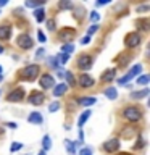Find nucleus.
<instances>
[{"mask_svg": "<svg viewBox=\"0 0 150 155\" xmlns=\"http://www.w3.org/2000/svg\"><path fill=\"white\" fill-rule=\"evenodd\" d=\"M34 16H36L37 23H42L44 19H45V12H44L42 8H37V10H34Z\"/></svg>", "mask_w": 150, "mask_h": 155, "instance_id": "obj_20", "label": "nucleus"}, {"mask_svg": "<svg viewBox=\"0 0 150 155\" xmlns=\"http://www.w3.org/2000/svg\"><path fill=\"white\" fill-rule=\"evenodd\" d=\"M97 29H99V26H97V24H92V26L89 28V31H87V32H89V37H90V34H94L97 31Z\"/></svg>", "mask_w": 150, "mask_h": 155, "instance_id": "obj_36", "label": "nucleus"}, {"mask_svg": "<svg viewBox=\"0 0 150 155\" xmlns=\"http://www.w3.org/2000/svg\"><path fill=\"white\" fill-rule=\"evenodd\" d=\"M3 5H7V2H5V0H0V7H3Z\"/></svg>", "mask_w": 150, "mask_h": 155, "instance_id": "obj_43", "label": "nucleus"}, {"mask_svg": "<svg viewBox=\"0 0 150 155\" xmlns=\"http://www.w3.org/2000/svg\"><path fill=\"white\" fill-rule=\"evenodd\" d=\"M119 149V142H118V139H110V140H106V142L103 144V150L105 152H116V150Z\"/></svg>", "mask_w": 150, "mask_h": 155, "instance_id": "obj_10", "label": "nucleus"}, {"mask_svg": "<svg viewBox=\"0 0 150 155\" xmlns=\"http://www.w3.org/2000/svg\"><path fill=\"white\" fill-rule=\"evenodd\" d=\"M140 71H142V65H139V63H137V65H134V66L128 71V74H126L124 78H121V79H119L118 82H119L121 86L128 84V82H129L131 79H134V78L137 76V74H140Z\"/></svg>", "mask_w": 150, "mask_h": 155, "instance_id": "obj_2", "label": "nucleus"}, {"mask_svg": "<svg viewBox=\"0 0 150 155\" xmlns=\"http://www.w3.org/2000/svg\"><path fill=\"white\" fill-rule=\"evenodd\" d=\"M92 57L90 55H81L79 58H77V66L81 68V70H89V68L92 66Z\"/></svg>", "mask_w": 150, "mask_h": 155, "instance_id": "obj_8", "label": "nucleus"}, {"mask_svg": "<svg viewBox=\"0 0 150 155\" xmlns=\"http://www.w3.org/2000/svg\"><path fill=\"white\" fill-rule=\"evenodd\" d=\"M145 10H148L147 5H144V7H137V12H145Z\"/></svg>", "mask_w": 150, "mask_h": 155, "instance_id": "obj_40", "label": "nucleus"}, {"mask_svg": "<svg viewBox=\"0 0 150 155\" xmlns=\"http://www.w3.org/2000/svg\"><path fill=\"white\" fill-rule=\"evenodd\" d=\"M47 26H48V29H50V31H53V29H55V21H53V19H48V21H47Z\"/></svg>", "mask_w": 150, "mask_h": 155, "instance_id": "obj_37", "label": "nucleus"}, {"mask_svg": "<svg viewBox=\"0 0 150 155\" xmlns=\"http://www.w3.org/2000/svg\"><path fill=\"white\" fill-rule=\"evenodd\" d=\"M105 95L108 97V99L115 100L116 97H118V91H116L115 87H108V89H105Z\"/></svg>", "mask_w": 150, "mask_h": 155, "instance_id": "obj_21", "label": "nucleus"}, {"mask_svg": "<svg viewBox=\"0 0 150 155\" xmlns=\"http://www.w3.org/2000/svg\"><path fill=\"white\" fill-rule=\"evenodd\" d=\"M19 149H23V144L21 142H13L11 144V152H16V150H19Z\"/></svg>", "mask_w": 150, "mask_h": 155, "instance_id": "obj_31", "label": "nucleus"}, {"mask_svg": "<svg viewBox=\"0 0 150 155\" xmlns=\"http://www.w3.org/2000/svg\"><path fill=\"white\" fill-rule=\"evenodd\" d=\"M60 7H61V8H70V7H71V3H68V2H63V3H60ZM71 8H73V7H71Z\"/></svg>", "mask_w": 150, "mask_h": 155, "instance_id": "obj_39", "label": "nucleus"}, {"mask_svg": "<svg viewBox=\"0 0 150 155\" xmlns=\"http://www.w3.org/2000/svg\"><path fill=\"white\" fill-rule=\"evenodd\" d=\"M65 147H66V150H68V153H70V155H74L76 153V144L71 142L70 139L65 140Z\"/></svg>", "mask_w": 150, "mask_h": 155, "instance_id": "obj_17", "label": "nucleus"}, {"mask_svg": "<svg viewBox=\"0 0 150 155\" xmlns=\"http://www.w3.org/2000/svg\"><path fill=\"white\" fill-rule=\"evenodd\" d=\"M44 100H45V95H44V92L34 91L32 94L29 95V104H32V105H42Z\"/></svg>", "mask_w": 150, "mask_h": 155, "instance_id": "obj_7", "label": "nucleus"}, {"mask_svg": "<svg viewBox=\"0 0 150 155\" xmlns=\"http://www.w3.org/2000/svg\"><path fill=\"white\" fill-rule=\"evenodd\" d=\"M148 82H150V76H148V74H142V76L137 78V84L145 86V84H148Z\"/></svg>", "mask_w": 150, "mask_h": 155, "instance_id": "obj_26", "label": "nucleus"}, {"mask_svg": "<svg viewBox=\"0 0 150 155\" xmlns=\"http://www.w3.org/2000/svg\"><path fill=\"white\" fill-rule=\"evenodd\" d=\"M44 52H45L44 48H39V50H37V57H42V55H44Z\"/></svg>", "mask_w": 150, "mask_h": 155, "instance_id": "obj_41", "label": "nucleus"}, {"mask_svg": "<svg viewBox=\"0 0 150 155\" xmlns=\"http://www.w3.org/2000/svg\"><path fill=\"white\" fill-rule=\"evenodd\" d=\"M2 81H3V76H2V74H0V82H2Z\"/></svg>", "mask_w": 150, "mask_h": 155, "instance_id": "obj_46", "label": "nucleus"}, {"mask_svg": "<svg viewBox=\"0 0 150 155\" xmlns=\"http://www.w3.org/2000/svg\"><path fill=\"white\" fill-rule=\"evenodd\" d=\"M76 34L74 29H71V28H63L60 34H58V37L63 39V41H70V39H73V36Z\"/></svg>", "mask_w": 150, "mask_h": 155, "instance_id": "obj_13", "label": "nucleus"}, {"mask_svg": "<svg viewBox=\"0 0 150 155\" xmlns=\"http://www.w3.org/2000/svg\"><path fill=\"white\" fill-rule=\"evenodd\" d=\"M32 44H34V41L31 39V36H28V34H21V36L18 37V45L21 47V48H24V50L31 48Z\"/></svg>", "mask_w": 150, "mask_h": 155, "instance_id": "obj_6", "label": "nucleus"}, {"mask_svg": "<svg viewBox=\"0 0 150 155\" xmlns=\"http://www.w3.org/2000/svg\"><path fill=\"white\" fill-rule=\"evenodd\" d=\"M89 42H90V37L89 36H86V37L81 39V44H84V45H86V44H89Z\"/></svg>", "mask_w": 150, "mask_h": 155, "instance_id": "obj_38", "label": "nucleus"}, {"mask_svg": "<svg viewBox=\"0 0 150 155\" xmlns=\"http://www.w3.org/2000/svg\"><path fill=\"white\" fill-rule=\"evenodd\" d=\"M24 99V91L21 87H16V89H13L10 94H7V100L8 102H21Z\"/></svg>", "mask_w": 150, "mask_h": 155, "instance_id": "obj_5", "label": "nucleus"}, {"mask_svg": "<svg viewBox=\"0 0 150 155\" xmlns=\"http://www.w3.org/2000/svg\"><path fill=\"white\" fill-rule=\"evenodd\" d=\"M135 26H139V29H142V31H147L148 29V19H137V21H135Z\"/></svg>", "mask_w": 150, "mask_h": 155, "instance_id": "obj_23", "label": "nucleus"}, {"mask_svg": "<svg viewBox=\"0 0 150 155\" xmlns=\"http://www.w3.org/2000/svg\"><path fill=\"white\" fill-rule=\"evenodd\" d=\"M29 123H34V124H41L42 121H44V116L39 113V111H34V113L29 115V118H28Z\"/></svg>", "mask_w": 150, "mask_h": 155, "instance_id": "obj_15", "label": "nucleus"}, {"mask_svg": "<svg viewBox=\"0 0 150 155\" xmlns=\"http://www.w3.org/2000/svg\"><path fill=\"white\" fill-rule=\"evenodd\" d=\"M77 81H79V86L81 87H92L94 86V78L89 76V74H81L79 78H77Z\"/></svg>", "mask_w": 150, "mask_h": 155, "instance_id": "obj_11", "label": "nucleus"}, {"mask_svg": "<svg viewBox=\"0 0 150 155\" xmlns=\"http://www.w3.org/2000/svg\"><path fill=\"white\" fill-rule=\"evenodd\" d=\"M0 74H2V66H0Z\"/></svg>", "mask_w": 150, "mask_h": 155, "instance_id": "obj_47", "label": "nucleus"}, {"mask_svg": "<svg viewBox=\"0 0 150 155\" xmlns=\"http://www.w3.org/2000/svg\"><path fill=\"white\" fill-rule=\"evenodd\" d=\"M65 76H66V79H68V82H70V86H74V76H73V73H65Z\"/></svg>", "mask_w": 150, "mask_h": 155, "instance_id": "obj_29", "label": "nucleus"}, {"mask_svg": "<svg viewBox=\"0 0 150 155\" xmlns=\"http://www.w3.org/2000/svg\"><path fill=\"white\" fill-rule=\"evenodd\" d=\"M123 116L131 123H135V121L142 118V110L137 108V107H126L123 110Z\"/></svg>", "mask_w": 150, "mask_h": 155, "instance_id": "obj_1", "label": "nucleus"}, {"mask_svg": "<svg viewBox=\"0 0 150 155\" xmlns=\"http://www.w3.org/2000/svg\"><path fill=\"white\" fill-rule=\"evenodd\" d=\"M106 3H108V2H95L97 7H103V5H106Z\"/></svg>", "mask_w": 150, "mask_h": 155, "instance_id": "obj_42", "label": "nucleus"}, {"mask_svg": "<svg viewBox=\"0 0 150 155\" xmlns=\"http://www.w3.org/2000/svg\"><path fill=\"white\" fill-rule=\"evenodd\" d=\"M115 70H111V68H108V70H105L103 73H102V81L103 82H110V81H113V78H115Z\"/></svg>", "mask_w": 150, "mask_h": 155, "instance_id": "obj_14", "label": "nucleus"}, {"mask_svg": "<svg viewBox=\"0 0 150 155\" xmlns=\"http://www.w3.org/2000/svg\"><path fill=\"white\" fill-rule=\"evenodd\" d=\"M42 2H26V7L29 8H36V7H41Z\"/></svg>", "mask_w": 150, "mask_h": 155, "instance_id": "obj_33", "label": "nucleus"}, {"mask_svg": "<svg viewBox=\"0 0 150 155\" xmlns=\"http://www.w3.org/2000/svg\"><path fill=\"white\" fill-rule=\"evenodd\" d=\"M0 53H3V47L2 45H0Z\"/></svg>", "mask_w": 150, "mask_h": 155, "instance_id": "obj_44", "label": "nucleus"}, {"mask_svg": "<svg viewBox=\"0 0 150 155\" xmlns=\"http://www.w3.org/2000/svg\"><path fill=\"white\" fill-rule=\"evenodd\" d=\"M79 155H92V150H90L89 147H82V149L79 150Z\"/></svg>", "mask_w": 150, "mask_h": 155, "instance_id": "obj_32", "label": "nucleus"}, {"mask_svg": "<svg viewBox=\"0 0 150 155\" xmlns=\"http://www.w3.org/2000/svg\"><path fill=\"white\" fill-rule=\"evenodd\" d=\"M139 44H140V36H139L137 32H129L128 36L124 37V45L129 47V48L137 47Z\"/></svg>", "mask_w": 150, "mask_h": 155, "instance_id": "obj_4", "label": "nucleus"}, {"mask_svg": "<svg viewBox=\"0 0 150 155\" xmlns=\"http://www.w3.org/2000/svg\"><path fill=\"white\" fill-rule=\"evenodd\" d=\"M119 155H129V153H119Z\"/></svg>", "mask_w": 150, "mask_h": 155, "instance_id": "obj_48", "label": "nucleus"}, {"mask_svg": "<svg viewBox=\"0 0 150 155\" xmlns=\"http://www.w3.org/2000/svg\"><path fill=\"white\" fill-rule=\"evenodd\" d=\"M58 108H60V104L58 102H52L50 107H48V111H57Z\"/></svg>", "mask_w": 150, "mask_h": 155, "instance_id": "obj_30", "label": "nucleus"}, {"mask_svg": "<svg viewBox=\"0 0 150 155\" xmlns=\"http://www.w3.org/2000/svg\"><path fill=\"white\" fill-rule=\"evenodd\" d=\"M90 19H92V21H99V19H100V15L97 13V12H90Z\"/></svg>", "mask_w": 150, "mask_h": 155, "instance_id": "obj_35", "label": "nucleus"}, {"mask_svg": "<svg viewBox=\"0 0 150 155\" xmlns=\"http://www.w3.org/2000/svg\"><path fill=\"white\" fill-rule=\"evenodd\" d=\"M71 52H74V44H65V45L61 47V53H66V55H70Z\"/></svg>", "mask_w": 150, "mask_h": 155, "instance_id": "obj_24", "label": "nucleus"}, {"mask_svg": "<svg viewBox=\"0 0 150 155\" xmlns=\"http://www.w3.org/2000/svg\"><path fill=\"white\" fill-rule=\"evenodd\" d=\"M41 86L44 89H50V87L55 86V78L52 74H42L41 76Z\"/></svg>", "mask_w": 150, "mask_h": 155, "instance_id": "obj_9", "label": "nucleus"}, {"mask_svg": "<svg viewBox=\"0 0 150 155\" xmlns=\"http://www.w3.org/2000/svg\"><path fill=\"white\" fill-rule=\"evenodd\" d=\"M11 36V28L8 24H0V41H8Z\"/></svg>", "mask_w": 150, "mask_h": 155, "instance_id": "obj_12", "label": "nucleus"}, {"mask_svg": "<svg viewBox=\"0 0 150 155\" xmlns=\"http://www.w3.org/2000/svg\"><path fill=\"white\" fill-rule=\"evenodd\" d=\"M37 39H39V42H45V41H47L45 34H44L42 31H37Z\"/></svg>", "mask_w": 150, "mask_h": 155, "instance_id": "obj_34", "label": "nucleus"}, {"mask_svg": "<svg viewBox=\"0 0 150 155\" xmlns=\"http://www.w3.org/2000/svg\"><path fill=\"white\" fill-rule=\"evenodd\" d=\"M0 95H2V91H0Z\"/></svg>", "mask_w": 150, "mask_h": 155, "instance_id": "obj_49", "label": "nucleus"}, {"mask_svg": "<svg viewBox=\"0 0 150 155\" xmlns=\"http://www.w3.org/2000/svg\"><path fill=\"white\" fill-rule=\"evenodd\" d=\"M39 74V66L37 65H28L26 68H23L21 71H19V76L24 78V79H34Z\"/></svg>", "mask_w": 150, "mask_h": 155, "instance_id": "obj_3", "label": "nucleus"}, {"mask_svg": "<svg viewBox=\"0 0 150 155\" xmlns=\"http://www.w3.org/2000/svg\"><path fill=\"white\" fill-rule=\"evenodd\" d=\"M89 116H90V111H89V110H86L84 113H81L79 120H77V126H79V128H81V126H84V123L89 120Z\"/></svg>", "mask_w": 150, "mask_h": 155, "instance_id": "obj_19", "label": "nucleus"}, {"mask_svg": "<svg viewBox=\"0 0 150 155\" xmlns=\"http://www.w3.org/2000/svg\"><path fill=\"white\" fill-rule=\"evenodd\" d=\"M147 95H148V89H142L139 92H132V94H131L132 99H144V97H147Z\"/></svg>", "mask_w": 150, "mask_h": 155, "instance_id": "obj_22", "label": "nucleus"}, {"mask_svg": "<svg viewBox=\"0 0 150 155\" xmlns=\"http://www.w3.org/2000/svg\"><path fill=\"white\" fill-rule=\"evenodd\" d=\"M39 155H45V152H44V150H42V152H39Z\"/></svg>", "mask_w": 150, "mask_h": 155, "instance_id": "obj_45", "label": "nucleus"}, {"mask_svg": "<svg viewBox=\"0 0 150 155\" xmlns=\"http://www.w3.org/2000/svg\"><path fill=\"white\" fill-rule=\"evenodd\" d=\"M48 63H50L52 68H58V65H60V61H58V57H50V58H48Z\"/></svg>", "mask_w": 150, "mask_h": 155, "instance_id": "obj_27", "label": "nucleus"}, {"mask_svg": "<svg viewBox=\"0 0 150 155\" xmlns=\"http://www.w3.org/2000/svg\"><path fill=\"white\" fill-rule=\"evenodd\" d=\"M57 57H58V61H60L61 65L70 60V55H66V53H60V55H57Z\"/></svg>", "mask_w": 150, "mask_h": 155, "instance_id": "obj_28", "label": "nucleus"}, {"mask_svg": "<svg viewBox=\"0 0 150 155\" xmlns=\"http://www.w3.org/2000/svg\"><path fill=\"white\" fill-rule=\"evenodd\" d=\"M42 147H44V152L52 147V140H50V137H48V136H44V139H42Z\"/></svg>", "mask_w": 150, "mask_h": 155, "instance_id": "obj_25", "label": "nucleus"}, {"mask_svg": "<svg viewBox=\"0 0 150 155\" xmlns=\"http://www.w3.org/2000/svg\"><path fill=\"white\" fill-rule=\"evenodd\" d=\"M95 99L94 97H82V99H79V105L82 107H90V105H94L95 104Z\"/></svg>", "mask_w": 150, "mask_h": 155, "instance_id": "obj_16", "label": "nucleus"}, {"mask_svg": "<svg viewBox=\"0 0 150 155\" xmlns=\"http://www.w3.org/2000/svg\"><path fill=\"white\" fill-rule=\"evenodd\" d=\"M66 89H68V86H66V84H58V86H55L53 95H55V97H58V95H63V94L66 92Z\"/></svg>", "mask_w": 150, "mask_h": 155, "instance_id": "obj_18", "label": "nucleus"}]
</instances>
